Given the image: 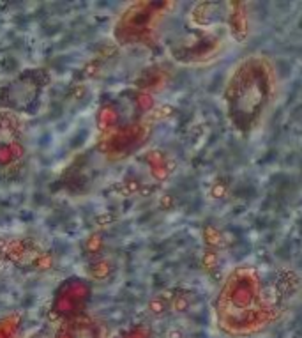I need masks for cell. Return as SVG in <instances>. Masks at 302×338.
<instances>
[{
    "mask_svg": "<svg viewBox=\"0 0 302 338\" xmlns=\"http://www.w3.org/2000/svg\"><path fill=\"white\" fill-rule=\"evenodd\" d=\"M278 92V71L267 55L251 53L237 60L223 91L228 124L242 138H251L267 122Z\"/></svg>",
    "mask_w": 302,
    "mask_h": 338,
    "instance_id": "7a4b0ae2",
    "label": "cell"
},
{
    "mask_svg": "<svg viewBox=\"0 0 302 338\" xmlns=\"http://www.w3.org/2000/svg\"><path fill=\"white\" fill-rule=\"evenodd\" d=\"M302 297V276L290 266L239 264L226 275L214 315L228 338L256 336L278 326Z\"/></svg>",
    "mask_w": 302,
    "mask_h": 338,
    "instance_id": "6da1fadb",
    "label": "cell"
}]
</instances>
